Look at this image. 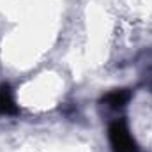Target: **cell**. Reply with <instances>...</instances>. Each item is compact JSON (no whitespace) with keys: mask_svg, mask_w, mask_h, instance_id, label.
I'll return each instance as SVG.
<instances>
[{"mask_svg":"<svg viewBox=\"0 0 152 152\" xmlns=\"http://www.w3.org/2000/svg\"><path fill=\"white\" fill-rule=\"evenodd\" d=\"M108 138L113 152H138L136 142L133 140L126 120H115L108 127Z\"/></svg>","mask_w":152,"mask_h":152,"instance_id":"6da1fadb","label":"cell"},{"mask_svg":"<svg viewBox=\"0 0 152 152\" xmlns=\"http://www.w3.org/2000/svg\"><path fill=\"white\" fill-rule=\"evenodd\" d=\"M18 106L12 97V88L7 83L0 85V115H18Z\"/></svg>","mask_w":152,"mask_h":152,"instance_id":"7a4b0ae2","label":"cell"},{"mask_svg":"<svg viewBox=\"0 0 152 152\" xmlns=\"http://www.w3.org/2000/svg\"><path fill=\"white\" fill-rule=\"evenodd\" d=\"M129 97H131V92L127 88H117L104 97V103L112 108H122L129 101Z\"/></svg>","mask_w":152,"mask_h":152,"instance_id":"3957f363","label":"cell"}]
</instances>
